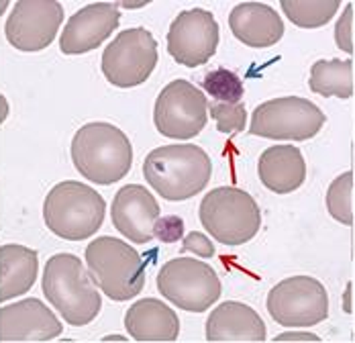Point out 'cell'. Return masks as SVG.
<instances>
[{"mask_svg":"<svg viewBox=\"0 0 355 343\" xmlns=\"http://www.w3.org/2000/svg\"><path fill=\"white\" fill-rule=\"evenodd\" d=\"M213 176L211 156L192 143L162 145L143 162L145 182L166 201L180 203L200 194Z\"/></svg>","mask_w":355,"mask_h":343,"instance_id":"obj_1","label":"cell"},{"mask_svg":"<svg viewBox=\"0 0 355 343\" xmlns=\"http://www.w3.org/2000/svg\"><path fill=\"white\" fill-rule=\"evenodd\" d=\"M71 162L82 178L110 186L131 170L133 145L127 133L112 123H86L71 139Z\"/></svg>","mask_w":355,"mask_h":343,"instance_id":"obj_2","label":"cell"},{"mask_svg":"<svg viewBox=\"0 0 355 343\" xmlns=\"http://www.w3.org/2000/svg\"><path fill=\"white\" fill-rule=\"evenodd\" d=\"M41 288L51 307L71 327L92 323L103 309V296L73 253H55L45 262Z\"/></svg>","mask_w":355,"mask_h":343,"instance_id":"obj_3","label":"cell"},{"mask_svg":"<svg viewBox=\"0 0 355 343\" xmlns=\"http://www.w3.org/2000/svg\"><path fill=\"white\" fill-rule=\"evenodd\" d=\"M107 212L105 199L88 184L64 180L55 184L43 201V221L47 229L68 241L92 237Z\"/></svg>","mask_w":355,"mask_h":343,"instance_id":"obj_4","label":"cell"},{"mask_svg":"<svg viewBox=\"0 0 355 343\" xmlns=\"http://www.w3.org/2000/svg\"><path fill=\"white\" fill-rule=\"evenodd\" d=\"M86 268L94 286L110 301L125 303L141 294L145 262L139 251L116 237H96L86 245Z\"/></svg>","mask_w":355,"mask_h":343,"instance_id":"obj_5","label":"cell"},{"mask_svg":"<svg viewBox=\"0 0 355 343\" xmlns=\"http://www.w3.org/2000/svg\"><path fill=\"white\" fill-rule=\"evenodd\" d=\"M198 215L211 237L229 247L251 241L261 227L259 205L249 192L235 186L213 188L202 199Z\"/></svg>","mask_w":355,"mask_h":343,"instance_id":"obj_6","label":"cell"},{"mask_svg":"<svg viewBox=\"0 0 355 343\" xmlns=\"http://www.w3.org/2000/svg\"><path fill=\"white\" fill-rule=\"evenodd\" d=\"M159 294L188 312H205L220 299L218 274L207 262L194 258H174L157 272Z\"/></svg>","mask_w":355,"mask_h":343,"instance_id":"obj_7","label":"cell"},{"mask_svg":"<svg viewBox=\"0 0 355 343\" xmlns=\"http://www.w3.org/2000/svg\"><path fill=\"white\" fill-rule=\"evenodd\" d=\"M324 123V112L309 99L280 97L261 103L253 110L249 133L266 139L306 141L315 137Z\"/></svg>","mask_w":355,"mask_h":343,"instance_id":"obj_8","label":"cell"},{"mask_svg":"<svg viewBox=\"0 0 355 343\" xmlns=\"http://www.w3.org/2000/svg\"><path fill=\"white\" fill-rule=\"evenodd\" d=\"M268 312L282 327H315L329 317V292L313 276H290L268 292Z\"/></svg>","mask_w":355,"mask_h":343,"instance_id":"obj_9","label":"cell"},{"mask_svg":"<svg viewBox=\"0 0 355 343\" xmlns=\"http://www.w3.org/2000/svg\"><path fill=\"white\" fill-rule=\"evenodd\" d=\"M157 41L143 27L125 29L103 51L101 68L116 88H135L143 84L157 66Z\"/></svg>","mask_w":355,"mask_h":343,"instance_id":"obj_10","label":"cell"},{"mask_svg":"<svg viewBox=\"0 0 355 343\" xmlns=\"http://www.w3.org/2000/svg\"><path fill=\"white\" fill-rule=\"evenodd\" d=\"M153 123L164 137H196L209 123V101L192 82L174 80L155 101Z\"/></svg>","mask_w":355,"mask_h":343,"instance_id":"obj_11","label":"cell"},{"mask_svg":"<svg viewBox=\"0 0 355 343\" xmlns=\"http://www.w3.org/2000/svg\"><path fill=\"white\" fill-rule=\"evenodd\" d=\"M64 23V4L58 0H19L6 19V41L25 53L49 47Z\"/></svg>","mask_w":355,"mask_h":343,"instance_id":"obj_12","label":"cell"},{"mask_svg":"<svg viewBox=\"0 0 355 343\" xmlns=\"http://www.w3.org/2000/svg\"><path fill=\"white\" fill-rule=\"evenodd\" d=\"M218 47V23L211 10H182L170 25L168 51L180 66H205Z\"/></svg>","mask_w":355,"mask_h":343,"instance_id":"obj_13","label":"cell"},{"mask_svg":"<svg viewBox=\"0 0 355 343\" xmlns=\"http://www.w3.org/2000/svg\"><path fill=\"white\" fill-rule=\"evenodd\" d=\"M121 23L116 2H94L76 10L60 35V49L66 56H82L103 45Z\"/></svg>","mask_w":355,"mask_h":343,"instance_id":"obj_14","label":"cell"},{"mask_svg":"<svg viewBox=\"0 0 355 343\" xmlns=\"http://www.w3.org/2000/svg\"><path fill=\"white\" fill-rule=\"evenodd\" d=\"M162 210L157 199L141 184L123 186L112 199V225L129 241L145 245L153 240V229Z\"/></svg>","mask_w":355,"mask_h":343,"instance_id":"obj_15","label":"cell"},{"mask_svg":"<svg viewBox=\"0 0 355 343\" xmlns=\"http://www.w3.org/2000/svg\"><path fill=\"white\" fill-rule=\"evenodd\" d=\"M62 331V321L39 299H25L0 309L2 342H51Z\"/></svg>","mask_w":355,"mask_h":343,"instance_id":"obj_16","label":"cell"},{"mask_svg":"<svg viewBox=\"0 0 355 343\" xmlns=\"http://www.w3.org/2000/svg\"><path fill=\"white\" fill-rule=\"evenodd\" d=\"M266 337L263 319L245 303L227 301L207 319V340L213 343H266Z\"/></svg>","mask_w":355,"mask_h":343,"instance_id":"obj_17","label":"cell"},{"mask_svg":"<svg viewBox=\"0 0 355 343\" xmlns=\"http://www.w3.org/2000/svg\"><path fill=\"white\" fill-rule=\"evenodd\" d=\"M229 27L243 45L266 49L284 37L282 17L274 6L263 2H241L229 15Z\"/></svg>","mask_w":355,"mask_h":343,"instance_id":"obj_18","label":"cell"},{"mask_svg":"<svg viewBox=\"0 0 355 343\" xmlns=\"http://www.w3.org/2000/svg\"><path fill=\"white\" fill-rule=\"evenodd\" d=\"M257 176L268 190L276 194H290L306 180L304 156L294 145L268 147L257 160Z\"/></svg>","mask_w":355,"mask_h":343,"instance_id":"obj_19","label":"cell"},{"mask_svg":"<svg viewBox=\"0 0 355 343\" xmlns=\"http://www.w3.org/2000/svg\"><path fill=\"white\" fill-rule=\"evenodd\" d=\"M125 329L135 342H176L178 312L157 299H141L125 312Z\"/></svg>","mask_w":355,"mask_h":343,"instance_id":"obj_20","label":"cell"},{"mask_svg":"<svg viewBox=\"0 0 355 343\" xmlns=\"http://www.w3.org/2000/svg\"><path fill=\"white\" fill-rule=\"evenodd\" d=\"M39 256L35 249L19 243H6L0 247V301H12L27 294L37 280Z\"/></svg>","mask_w":355,"mask_h":343,"instance_id":"obj_21","label":"cell"},{"mask_svg":"<svg viewBox=\"0 0 355 343\" xmlns=\"http://www.w3.org/2000/svg\"><path fill=\"white\" fill-rule=\"evenodd\" d=\"M309 86L324 99L337 97L341 101L354 94V62L352 60H319L311 68Z\"/></svg>","mask_w":355,"mask_h":343,"instance_id":"obj_22","label":"cell"},{"mask_svg":"<svg viewBox=\"0 0 355 343\" xmlns=\"http://www.w3.org/2000/svg\"><path fill=\"white\" fill-rule=\"evenodd\" d=\"M280 8L288 21L302 29L324 27L341 8L337 0H282Z\"/></svg>","mask_w":355,"mask_h":343,"instance_id":"obj_23","label":"cell"},{"mask_svg":"<svg viewBox=\"0 0 355 343\" xmlns=\"http://www.w3.org/2000/svg\"><path fill=\"white\" fill-rule=\"evenodd\" d=\"M202 88L211 99H214V103H241L245 94L243 80L227 68L211 69L202 78Z\"/></svg>","mask_w":355,"mask_h":343,"instance_id":"obj_24","label":"cell"},{"mask_svg":"<svg viewBox=\"0 0 355 343\" xmlns=\"http://www.w3.org/2000/svg\"><path fill=\"white\" fill-rule=\"evenodd\" d=\"M352 194H354V174L343 172L339 174L329 190H327V210L331 217L343 225L354 223V206H352Z\"/></svg>","mask_w":355,"mask_h":343,"instance_id":"obj_25","label":"cell"},{"mask_svg":"<svg viewBox=\"0 0 355 343\" xmlns=\"http://www.w3.org/2000/svg\"><path fill=\"white\" fill-rule=\"evenodd\" d=\"M209 115L214 119L220 133H239L248 125V108L243 103H213L209 104Z\"/></svg>","mask_w":355,"mask_h":343,"instance_id":"obj_26","label":"cell"},{"mask_svg":"<svg viewBox=\"0 0 355 343\" xmlns=\"http://www.w3.org/2000/svg\"><path fill=\"white\" fill-rule=\"evenodd\" d=\"M335 43L347 56L354 53V4L347 2L341 17L335 23Z\"/></svg>","mask_w":355,"mask_h":343,"instance_id":"obj_27","label":"cell"},{"mask_svg":"<svg viewBox=\"0 0 355 343\" xmlns=\"http://www.w3.org/2000/svg\"><path fill=\"white\" fill-rule=\"evenodd\" d=\"M155 240H159L162 243H178L184 237V219L178 215H166L159 217L153 229Z\"/></svg>","mask_w":355,"mask_h":343,"instance_id":"obj_28","label":"cell"},{"mask_svg":"<svg viewBox=\"0 0 355 343\" xmlns=\"http://www.w3.org/2000/svg\"><path fill=\"white\" fill-rule=\"evenodd\" d=\"M182 251H190L198 258H213L214 256V245L213 241L209 240L205 233L200 231H192L188 233L184 241H182Z\"/></svg>","mask_w":355,"mask_h":343,"instance_id":"obj_29","label":"cell"},{"mask_svg":"<svg viewBox=\"0 0 355 343\" xmlns=\"http://www.w3.org/2000/svg\"><path fill=\"white\" fill-rule=\"evenodd\" d=\"M278 343H322L319 335L311 333V331H286L276 335Z\"/></svg>","mask_w":355,"mask_h":343,"instance_id":"obj_30","label":"cell"},{"mask_svg":"<svg viewBox=\"0 0 355 343\" xmlns=\"http://www.w3.org/2000/svg\"><path fill=\"white\" fill-rule=\"evenodd\" d=\"M8 112H10V108H8V101H6V97H4V94H0V123H4V121L8 119Z\"/></svg>","mask_w":355,"mask_h":343,"instance_id":"obj_31","label":"cell"},{"mask_svg":"<svg viewBox=\"0 0 355 343\" xmlns=\"http://www.w3.org/2000/svg\"><path fill=\"white\" fill-rule=\"evenodd\" d=\"M349 301H352V284H347V290H345V312H352Z\"/></svg>","mask_w":355,"mask_h":343,"instance_id":"obj_32","label":"cell"}]
</instances>
